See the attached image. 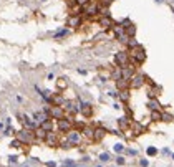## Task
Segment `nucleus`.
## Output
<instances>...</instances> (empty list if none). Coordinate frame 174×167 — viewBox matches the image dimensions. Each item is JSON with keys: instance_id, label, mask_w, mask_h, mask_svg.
Masks as SVG:
<instances>
[{"instance_id": "nucleus-1", "label": "nucleus", "mask_w": 174, "mask_h": 167, "mask_svg": "<svg viewBox=\"0 0 174 167\" xmlns=\"http://www.w3.org/2000/svg\"><path fill=\"white\" fill-rule=\"evenodd\" d=\"M129 55V65L131 63H134V65H139V63H143V61L146 60V53H144V48L143 46H134V48H131V51L128 53Z\"/></svg>"}, {"instance_id": "nucleus-2", "label": "nucleus", "mask_w": 174, "mask_h": 167, "mask_svg": "<svg viewBox=\"0 0 174 167\" xmlns=\"http://www.w3.org/2000/svg\"><path fill=\"white\" fill-rule=\"evenodd\" d=\"M17 141H20L22 144H25V146H30V144L35 141L33 131H30V129H23V131L17 132Z\"/></svg>"}, {"instance_id": "nucleus-3", "label": "nucleus", "mask_w": 174, "mask_h": 167, "mask_svg": "<svg viewBox=\"0 0 174 167\" xmlns=\"http://www.w3.org/2000/svg\"><path fill=\"white\" fill-rule=\"evenodd\" d=\"M47 111V114H48V117L50 119H63V117L66 116L65 114V109L61 108V106H52V108H48V109H45Z\"/></svg>"}, {"instance_id": "nucleus-4", "label": "nucleus", "mask_w": 174, "mask_h": 167, "mask_svg": "<svg viewBox=\"0 0 174 167\" xmlns=\"http://www.w3.org/2000/svg\"><path fill=\"white\" fill-rule=\"evenodd\" d=\"M57 126H58V131L60 132H70V131H73V119L65 116L63 119H58L57 121Z\"/></svg>"}, {"instance_id": "nucleus-5", "label": "nucleus", "mask_w": 174, "mask_h": 167, "mask_svg": "<svg viewBox=\"0 0 174 167\" xmlns=\"http://www.w3.org/2000/svg\"><path fill=\"white\" fill-rule=\"evenodd\" d=\"M144 81H146V78L143 76V75H133V78L129 79V88L139 89L141 86H144Z\"/></svg>"}, {"instance_id": "nucleus-6", "label": "nucleus", "mask_w": 174, "mask_h": 167, "mask_svg": "<svg viewBox=\"0 0 174 167\" xmlns=\"http://www.w3.org/2000/svg\"><path fill=\"white\" fill-rule=\"evenodd\" d=\"M45 142L50 146V147H57L60 146V136L57 132H47V137H45Z\"/></svg>"}, {"instance_id": "nucleus-7", "label": "nucleus", "mask_w": 174, "mask_h": 167, "mask_svg": "<svg viewBox=\"0 0 174 167\" xmlns=\"http://www.w3.org/2000/svg\"><path fill=\"white\" fill-rule=\"evenodd\" d=\"M66 142H68V144H75V146H76V144H80V142H81V132H78V131H70V132H68V136H66Z\"/></svg>"}, {"instance_id": "nucleus-8", "label": "nucleus", "mask_w": 174, "mask_h": 167, "mask_svg": "<svg viewBox=\"0 0 174 167\" xmlns=\"http://www.w3.org/2000/svg\"><path fill=\"white\" fill-rule=\"evenodd\" d=\"M116 63H118V66H120V68L128 66V65H129V55L124 53V51L118 53V55H116Z\"/></svg>"}, {"instance_id": "nucleus-9", "label": "nucleus", "mask_w": 174, "mask_h": 167, "mask_svg": "<svg viewBox=\"0 0 174 167\" xmlns=\"http://www.w3.org/2000/svg\"><path fill=\"white\" fill-rule=\"evenodd\" d=\"M129 127H131V132H134L136 136H139L144 132V126H141L139 122H134V121H129Z\"/></svg>"}, {"instance_id": "nucleus-10", "label": "nucleus", "mask_w": 174, "mask_h": 167, "mask_svg": "<svg viewBox=\"0 0 174 167\" xmlns=\"http://www.w3.org/2000/svg\"><path fill=\"white\" fill-rule=\"evenodd\" d=\"M33 137H35L36 141H45L47 132H45V131H43V129L38 126V127H35V129H33Z\"/></svg>"}, {"instance_id": "nucleus-11", "label": "nucleus", "mask_w": 174, "mask_h": 167, "mask_svg": "<svg viewBox=\"0 0 174 167\" xmlns=\"http://www.w3.org/2000/svg\"><path fill=\"white\" fill-rule=\"evenodd\" d=\"M40 127L43 129L45 132H52L53 129H55V124H53V119H47V121H43L42 124H40Z\"/></svg>"}, {"instance_id": "nucleus-12", "label": "nucleus", "mask_w": 174, "mask_h": 167, "mask_svg": "<svg viewBox=\"0 0 174 167\" xmlns=\"http://www.w3.org/2000/svg\"><path fill=\"white\" fill-rule=\"evenodd\" d=\"M80 113H81L85 117H91V114H93L91 104H81V106H80Z\"/></svg>"}, {"instance_id": "nucleus-13", "label": "nucleus", "mask_w": 174, "mask_h": 167, "mask_svg": "<svg viewBox=\"0 0 174 167\" xmlns=\"http://www.w3.org/2000/svg\"><path fill=\"white\" fill-rule=\"evenodd\" d=\"M99 25H101L103 28H113L115 23H113V20H111L109 17H101L99 18Z\"/></svg>"}, {"instance_id": "nucleus-14", "label": "nucleus", "mask_w": 174, "mask_h": 167, "mask_svg": "<svg viewBox=\"0 0 174 167\" xmlns=\"http://www.w3.org/2000/svg\"><path fill=\"white\" fill-rule=\"evenodd\" d=\"M50 119L48 114H47V111H42V113H35V122H38V124H42L43 121H47Z\"/></svg>"}, {"instance_id": "nucleus-15", "label": "nucleus", "mask_w": 174, "mask_h": 167, "mask_svg": "<svg viewBox=\"0 0 174 167\" xmlns=\"http://www.w3.org/2000/svg\"><path fill=\"white\" fill-rule=\"evenodd\" d=\"M104 134H106L104 129H101V127L95 129V132H93V141H101V139L104 137Z\"/></svg>"}, {"instance_id": "nucleus-16", "label": "nucleus", "mask_w": 174, "mask_h": 167, "mask_svg": "<svg viewBox=\"0 0 174 167\" xmlns=\"http://www.w3.org/2000/svg\"><path fill=\"white\" fill-rule=\"evenodd\" d=\"M116 86H118V89H121V91H124V89H128L129 88V81H126V79H118L116 81Z\"/></svg>"}, {"instance_id": "nucleus-17", "label": "nucleus", "mask_w": 174, "mask_h": 167, "mask_svg": "<svg viewBox=\"0 0 174 167\" xmlns=\"http://www.w3.org/2000/svg\"><path fill=\"white\" fill-rule=\"evenodd\" d=\"M93 132H95V129L93 127H83V136L88 139H93Z\"/></svg>"}, {"instance_id": "nucleus-18", "label": "nucleus", "mask_w": 174, "mask_h": 167, "mask_svg": "<svg viewBox=\"0 0 174 167\" xmlns=\"http://www.w3.org/2000/svg\"><path fill=\"white\" fill-rule=\"evenodd\" d=\"M80 23H81V18H80V17H71L70 22H68V25H70V27H78Z\"/></svg>"}, {"instance_id": "nucleus-19", "label": "nucleus", "mask_w": 174, "mask_h": 167, "mask_svg": "<svg viewBox=\"0 0 174 167\" xmlns=\"http://www.w3.org/2000/svg\"><path fill=\"white\" fill-rule=\"evenodd\" d=\"M118 124H120L121 129H128V126H129V119H128V117H121V119L118 121Z\"/></svg>"}, {"instance_id": "nucleus-20", "label": "nucleus", "mask_w": 174, "mask_h": 167, "mask_svg": "<svg viewBox=\"0 0 174 167\" xmlns=\"http://www.w3.org/2000/svg\"><path fill=\"white\" fill-rule=\"evenodd\" d=\"M149 108H151V111H159V103H158V99H151V101H149Z\"/></svg>"}, {"instance_id": "nucleus-21", "label": "nucleus", "mask_w": 174, "mask_h": 167, "mask_svg": "<svg viewBox=\"0 0 174 167\" xmlns=\"http://www.w3.org/2000/svg\"><path fill=\"white\" fill-rule=\"evenodd\" d=\"M151 119L153 121H161V111H153V113H151Z\"/></svg>"}, {"instance_id": "nucleus-22", "label": "nucleus", "mask_w": 174, "mask_h": 167, "mask_svg": "<svg viewBox=\"0 0 174 167\" xmlns=\"http://www.w3.org/2000/svg\"><path fill=\"white\" fill-rule=\"evenodd\" d=\"M172 119V116L169 113H161V121H166V122H169Z\"/></svg>"}, {"instance_id": "nucleus-23", "label": "nucleus", "mask_w": 174, "mask_h": 167, "mask_svg": "<svg viewBox=\"0 0 174 167\" xmlns=\"http://www.w3.org/2000/svg\"><path fill=\"white\" fill-rule=\"evenodd\" d=\"M120 98H121V99H123V101H128V99H129V94H128V89H124V91H121V93H120Z\"/></svg>"}, {"instance_id": "nucleus-24", "label": "nucleus", "mask_w": 174, "mask_h": 167, "mask_svg": "<svg viewBox=\"0 0 174 167\" xmlns=\"http://www.w3.org/2000/svg\"><path fill=\"white\" fill-rule=\"evenodd\" d=\"M58 88H60V89L66 88V81H65V78H60V79H58Z\"/></svg>"}, {"instance_id": "nucleus-25", "label": "nucleus", "mask_w": 174, "mask_h": 167, "mask_svg": "<svg viewBox=\"0 0 174 167\" xmlns=\"http://www.w3.org/2000/svg\"><path fill=\"white\" fill-rule=\"evenodd\" d=\"M158 151H156V147H149L148 149V156H156Z\"/></svg>"}, {"instance_id": "nucleus-26", "label": "nucleus", "mask_w": 174, "mask_h": 167, "mask_svg": "<svg viewBox=\"0 0 174 167\" xmlns=\"http://www.w3.org/2000/svg\"><path fill=\"white\" fill-rule=\"evenodd\" d=\"M10 146H12V147H20V146H22V142H20V141H13Z\"/></svg>"}, {"instance_id": "nucleus-27", "label": "nucleus", "mask_w": 174, "mask_h": 167, "mask_svg": "<svg viewBox=\"0 0 174 167\" xmlns=\"http://www.w3.org/2000/svg\"><path fill=\"white\" fill-rule=\"evenodd\" d=\"M99 159H101L103 162H106V160H109V156H108V154H101V157H99Z\"/></svg>"}, {"instance_id": "nucleus-28", "label": "nucleus", "mask_w": 174, "mask_h": 167, "mask_svg": "<svg viewBox=\"0 0 174 167\" xmlns=\"http://www.w3.org/2000/svg\"><path fill=\"white\" fill-rule=\"evenodd\" d=\"M99 3H101V7H104V5H106V7H108V5L111 3V0H101V2H99Z\"/></svg>"}, {"instance_id": "nucleus-29", "label": "nucleus", "mask_w": 174, "mask_h": 167, "mask_svg": "<svg viewBox=\"0 0 174 167\" xmlns=\"http://www.w3.org/2000/svg\"><path fill=\"white\" fill-rule=\"evenodd\" d=\"M115 151H116V152L123 151V146H121V144H116V146H115Z\"/></svg>"}, {"instance_id": "nucleus-30", "label": "nucleus", "mask_w": 174, "mask_h": 167, "mask_svg": "<svg viewBox=\"0 0 174 167\" xmlns=\"http://www.w3.org/2000/svg\"><path fill=\"white\" fill-rule=\"evenodd\" d=\"M118 164H124V159L123 157H118Z\"/></svg>"}]
</instances>
